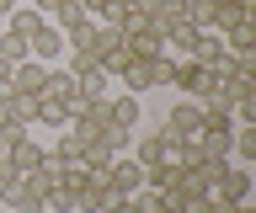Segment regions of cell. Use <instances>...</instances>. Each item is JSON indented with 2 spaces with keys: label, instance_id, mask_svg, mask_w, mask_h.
<instances>
[{
  "label": "cell",
  "instance_id": "cell-16",
  "mask_svg": "<svg viewBox=\"0 0 256 213\" xmlns=\"http://www.w3.org/2000/svg\"><path fill=\"white\" fill-rule=\"evenodd\" d=\"M48 21H54L59 32H75V27H86L91 16H86V5H80V0H59V11H54Z\"/></svg>",
  "mask_w": 256,
  "mask_h": 213
},
{
  "label": "cell",
  "instance_id": "cell-19",
  "mask_svg": "<svg viewBox=\"0 0 256 213\" xmlns=\"http://www.w3.org/2000/svg\"><path fill=\"white\" fill-rule=\"evenodd\" d=\"M107 213H139V208H134V197H112V208Z\"/></svg>",
  "mask_w": 256,
  "mask_h": 213
},
{
  "label": "cell",
  "instance_id": "cell-7",
  "mask_svg": "<svg viewBox=\"0 0 256 213\" xmlns=\"http://www.w3.org/2000/svg\"><path fill=\"white\" fill-rule=\"evenodd\" d=\"M27 53L38 59V64H54V59L64 53V32L54 27V21H43V27H38V32L27 37Z\"/></svg>",
  "mask_w": 256,
  "mask_h": 213
},
{
  "label": "cell",
  "instance_id": "cell-13",
  "mask_svg": "<svg viewBox=\"0 0 256 213\" xmlns=\"http://www.w3.org/2000/svg\"><path fill=\"white\" fill-rule=\"evenodd\" d=\"M48 16H38V5H11L6 11V32H22V37H32L38 27H43Z\"/></svg>",
  "mask_w": 256,
  "mask_h": 213
},
{
  "label": "cell",
  "instance_id": "cell-4",
  "mask_svg": "<svg viewBox=\"0 0 256 213\" xmlns=\"http://www.w3.org/2000/svg\"><path fill=\"white\" fill-rule=\"evenodd\" d=\"M112 80L123 85V91H134V96H144V91H155V59H139V53H128L123 69H118Z\"/></svg>",
  "mask_w": 256,
  "mask_h": 213
},
{
  "label": "cell",
  "instance_id": "cell-9",
  "mask_svg": "<svg viewBox=\"0 0 256 213\" xmlns=\"http://www.w3.org/2000/svg\"><path fill=\"white\" fill-rule=\"evenodd\" d=\"M240 21H256L251 11H240L235 0H208V32H230V27H240Z\"/></svg>",
  "mask_w": 256,
  "mask_h": 213
},
{
  "label": "cell",
  "instance_id": "cell-23",
  "mask_svg": "<svg viewBox=\"0 0 256 213\" xmlns=\"http://www.w3.org/2000/svg\"><path fill=\"white\" fill-rule=\"evenodd\" d=\"M0 176H6V144H0Z\"/></svg>",
  "mask_w": 256,
  "mask_h": 213
},
{
  "label": "cell",
  "instance_id": "cell-6",
  "mask_svg": "<svg viewBox=\"0 0 256 213\" xmlns=\"http://www.w3.org/2000/svg\"><path fill=\"white\" fill-rule=\"evenodd\" d=\"M134 160L150 171V165H176V144L166 139V133H144L139 144H134Z\"/></svg>",
  "mask_w": 256,
  "mask_h": 213
},
{
  "label": "cell",
  "instance_id": "cell-2",
  "mask_svg": "<svg viewBox=\"0 0 256 213\" xmlns=\"http://www.w3.org/2000/svg\"><path fill=\"white\" fill-rule=\"evenodd\" d=\"M208 197H214V203H251V165L224 160L219 176L208 181Z\"/></svg>",
  "mask_w": 256,
  "mask_h": 213
},
{
  "label": "cell",
  "instance_id": "cell-8",
  "mask_svg": "<svg viewBox=\"0 0 256 213\" xmlns=\"http://www.w3.org/2000/svg\"><path fill=\"white\" fill-rule=\"evenodd\" d=\"M43 85H48V64H38V59H22V64H11V91L43 96Z\"/></svg>",
  "mask_w": 256,
  "mask_h": 213
},
{
  "label": "cell",
  "instance_id": "cell-3",
  "mask_svg": "<svg viewBox=\"0 0 256 213\" xmlns=\"http://www.w3.org/2000/svg\"><path fill=\"white\" fill-rule=\"evenodd\" d=\"M107 187H112V197H134V192H139V187H144V165L134 160L128 149H123V155H112V160H107Z\"/></svg>",
  "mask_w": 256,
  "mask_h": 213
},
{
  "label": "cell",
  "instance_id": "cell-5",
  "mask_svg": "<svg viewBox=\"0 0 256 213\" xmlns=\"http://www.w3.org/2000/svg\"><path fill=\"white\" fill-rule=\"evenodd\" d=\"M38 165H43V144H38L32 133H22L16 144H6V171H11V176H32Z\"/></svg>",
  "mask_w": 256,
  "mask_h": 213
},
{
  "label": "cell",
  "instance_id": "cell-22",
  "mask_svg": "<svg viewBox=\"0 0 256 213\" xmlns=\"http://www.w3.org/2000/svg\"><path fill=\"white\" fill-rule=\"evenodd\" d=\"M11 5H22V0H0V16H6V11H11Z\"/></svg>",
  "mask_w": 256,
  "mask_h": 213
},
{
  "label": "cell",
  "instance_id": "cell-14",
  "mask_svg": "<svg viewBox=\"0 0 256 213\" xmlns=\"http://www.w3.org/2000/svg\"><path fill=\"white\" fill-rule=\"evenodd\" d=\"M123 48H128V53H139V59H160V53H166V37H160L155 27H144V32L123 37Z\"/></svg>",
  "mask_w": 256,
  "mask_h": 213
},
{
  "label": "cell",
  "instance_id": "cell-17",
  "mask_svg": "<svg viewBox=\"0 0 256 213\" xmlns=\"http://www.w3.org/2000/svg\"><path fill=\"white\" fill-rule=\"evenodd\" d=\"M224 48H230V53H256V21L230 27V32H224Z\"/></svg>",
  "mask_w": 256,
  "mask_h": 213
},
{
  "label": "cell",
  "instance_id": "cell-18",
  "mask_svg": "<svg viewBox=\"0 0 256 213\" xmlns=\"http://www.w3.org/2000/svg\"><path fill=\"white\" fill-rule=\"evenodd\" d=\"M0 59H6V64H22V59H32V53H27V37L0 27Z\"/></svg>",
  "mask_w": 256,
  "mask_h": 213
},
{
  "label": "cell",
  "instance_id": "cell-24",
  "mask_svg": "<svg viewBox=\"0 0 256 213\" xmlns=\"http://www.w3.org/2000/svg\"><path fill=\"white\" fill-rule=\"evenodd\" d=\"M0 27H6V16H0Z\"/></svg>",
  "mask_w": 256,
  "mask_h": 213
},
{
  "label": "cell",
  "instance_id": "cell-21",
  "mask_svg": "<svg viewBox=\"0 0 256 213\" xmlns=\"http://www.w3.org/2000/svg\"><path fill=\"white\" fill-rule=\"evenodd\" d=\"M6 91H11V64L0 59V96H6Z\"/></svg>",
  "mask_w": 256,
  "mask_h": 213
},
{
  "label": "cell",
  "instance_id": "cell-15",
  "mask_svg": "<svg viewBox=\"0 0 256 213\" xmlns=\"http://www.w3.org/2000/svg\"><path fill=\"white\" fill-rule=\"evenodd\" d=\"M43 96H59V101H70V107H75V75H70V69H59V64H48Z\"/></svg>",
  "mask_w": 256,
  "mask_h": 213
},
{
  "label": "cell",
  "instance_id": "cell-12",
  "mask_svg": "<svg viewBox=\"0 0 256 213\" xmlns=\"http://www.w3.org/2000/svg\"><path fill=\"white\" fill-rule=\"evenodd\" d=\"M64 123H70V101L38 96V117H32V128H64Z\"/></svg>",
  "mask_w": 256,
  "mask_h": 213
},
{
  "label": "cell",
  "instance_id": "cell-1",
  "mask_svg": "<svg viewBox=\"0 0 256 213\" xmlns=\"http://www.w3.org/2000/svg\"><path fill=\"white\" fill-rule=\"evenodd\" d=\"M160 133L171 139V144H198V133H203V101H176L171 112H166V123H160Z\"/></svg>",
  "mask_w": 256,
  "mask_h": 213
},
{
  "label": "cell",
  "instance_id": "cell-10",
  "mask_svg": "<svg viewBox=\"0 0 256 213\" xmlns=\"http://www.w3.org/2000/svg\"><path fill=\"white\" fill-rule=\"evenodd\" d=\"M32 203H38V197H32L27 176H11V171H6V176H0V208H6V213H22V208H32Z\"/></svg>",
  "mask_w": 256,
  "mask_h": 213
},
{
  "label": "cell",
  "instance_id": "cell-20",
  "mask_svg": "<svg viewBox=\"0 0 256 213\" xmlns=\"http://www.w3.org/2000/svg\"><path fill=\"white\" fill-rule=\"evenodd\" d=\"M32 5H38V16H54L59 11V0H32Z\"/></svg>",
  "mask_w": 256,
  "mask_h": 213
},
{
  "label": "cell",
  "instance_id": "cell-11",
  "mask_svg": "<svg viewBox=\"0 0 256 213\" xmlns=\"http://www.w3.org/2000/svg\"><path fill=\"white\" fill-rule=\"evenodd\" d=\"M107 112H112V123H118V128H139V123H144V107H139V96H134V91L107 96Z\"/></svg>",
  "mask_w": 256,
  "mask_h": 213
}]
</instances>
